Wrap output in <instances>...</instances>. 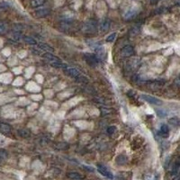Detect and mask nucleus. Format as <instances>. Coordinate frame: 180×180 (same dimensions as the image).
<instances>
[{
    "mask_svg": "<svg viewBox=\"0 0 180 180\" xmlns=\"http://www.w3.org/2000/svg\"><path fill=\"white\" fill-rule=\"evenodd\" d=\"M96 22L95 20H88L82 26V31L86 33H96Z\"/></svg>",
    "mask_w": 180,
    "mask_h": 180,
    "instance_id": "f257e3e1",
    "label": "nucleus"
},
{
    "mask_svg": "<svg viewBox=\"0 0 180 180\" xmlns=\"http://www.w3.org/2000/svg\"><path fill=\"white\" fill-rule=\"evenodd\" d=\"M141 98L146 101V102L151 104V105H162V101L158 99L154 96H149V95H142L141 96Z\"/></svg>",
    "mask_w": 180,
    "mask_h": 180,
    "instance_id": "f03ea898",
    "label": "nucleus"
},
{
    "mask_svg": "<svg viewBox=\"0 0 180 180\" xmlns=\"http://www.w3.org/2000/svg\"><path fill=\"white\" fill-rule=\"evenodd\" d=\"M97 170H98V172L100 173L101 175H103L104 177H107V178H110V179H112L113 177V174L112 173L108 170V168H105V166H103V165H97Z\"/></svg>",
    "mask_w": 180,
    "mask_h": 180,
    "instance_id": "7ed1b4c3",
    "label": "nucleus"
},
{
    "mask_svg": "<svg viewBox=\"0 0 180 180\" xmlns=\"http://www.w3.org/2000/svg\"><path fill=\"white\" fill-rule=\"evenodd\" d=\"M134 54V49L131 45L124 46L121 50V55L122 57H131Z\"/></svg>",
    "mask_w": 180,
    "mask_h": 180,
    "instance_id": "20e7f679",
    "label": "nucleus"
},
{
    "mask_svg": "<svg viewBox=\"0 0 180 180\" xmlns=\"http://www.w3.org/2000/svg\"><path fill=\"white\" fill-rule=\"evenodd\" d=\"M110 26H111V21L108 18H105V19H104L102 22H101V24H100V31L103 32V33H105V32H107L110 29Z\"/></svg>",
    "mask_w": 180,
    "mask_h": 180,
    "instance_id": "39448f33",
    "label": "nucleus"
},
{
    "mask_svg": "<svg viewBox=\"0 0 180 180\" xmlns=\"http://www.w3.org/2000/svg\"><path fill=\"white\" fill-rule=\"evenodd\" d=\"M50 13V9L48 8H42V9H39L34 13V16L38 18H42V17H46L47 16H49Z\"/></svg>",
    "mask_w": 180,
    "mask_h": 180,
    "instance_id": "423d86ee",
    "label": "nucleus"
},
{
    "mask_svg": "<svg viewBox=\"0 0 180 180\" xmlns=\"http://www.w3.org/2000/svg\"><path fill=\"white\" fill-rule=\"evenodd\" d=\"M164 84H165V82L157 80V81H149L146 84V86L150 89H156V88H160V86H164Z\"/></svg>",
    "mask_w": 180,
    "mask_h": 180,
    "instance_id": "0eeeda50",
    "label": "nucleus"
},
{
    "mask_svg": "<svg viewBox=\"0 0 180 180\" xmlns=\"http://www.w3.org/2000/svg\"><path fill=\"white\" fill-rule=\"evenodd\" d=\"M85 58H86V60L91 65H95L98 62V59L93 54H85Z\"/></svg>",
    "mask_w": 180,
    "mask_h": 180,
    "instance_id": "6e6552de",
    "label": "nucleus"
},
{
    "mask_svg": "<svg viewBox=\"0 0 180 180\" xmlns=\"http://www.w3.org/2000/svg\"><path fill=\"white\" fill-rule=\"evenodd\" d=\"M38 47H39L40 49H41L42 50H45V52H48L49 53L54 52V49H53L52 46H50V45L47 44V43L41 42V43H39V44H38Z\"/></svg>",
    "mask_w": 180,
    "mask_h": 180,
    "instance_id": "1a4fd4ad",
    "label": "nucleus"
},
{
    "mask_svg": "<svg viewBox=\"0 0 180 180\" xmlns=\"http://www.w3.org/2000/svg\"><path fill=\"white\" fill-rule=\"evenodd\" d=\"M68 177L70 178V179H73V180H81L83 179V176L81 174H79L77 172H69L67 174Z\"/></svg>",
    "mask_w": 180,
    "mask_h": 180,
    "instance_id": "9d476101",
    "label": "nucleus"
},
{
    "mask_svg": "<svg viewBox=\"0 0 180 180\" xmlns=\"http://www.w3.org/2000/svg\"><path fill=\"white\" fill-rule=\"evenodd\" d=\"M0 132H3V133H10L11 132L10 125L5 124V122H0Z\"/></svg>",
    "mask_w": 180,
    "mask_h": 180,
    "instance_id": "9b49d317",
    "label": "nucleus"
},
{
    "mask_svg": "<svg viewBox=\"0 0 180 180\" xmlns=\"http://www.w3.org/2000/svg\"><path fill=\"white\" fill-rule=\"evenodd\" d=\"M65 72H66L67 75L73 77H77L80 75V73H79L76 69H65Z\"/></svg>",
    "mask_w": 180,
    "mask_h": 180,
    "instance_id": "f8f14e48",
    "label": "nucleus"
},
{
    "mask_svg": "<svg viewBox=\"0 0 180 180\" xmlns=\"http://www.w3.org/2000/svg\"><path fill=\"white\" fill-rule=\"evenodd\" d=\"M115 161H116V163L118 164V165H120V166H122V165H124V164H126V162H127V157L125 156V155H119L117 158H116V160H115Z\"/></svg>",
    "mask_w": 180,
    "mask_h": 180,
    "instance_id": "ddd939ff",
    "label": "nucleus"
},
{
    "mask_svg": "<svg viewBox=\"0 0 180 180\" xmlns=\"http://www.w3.org/2000/svg\"><path fill=\"white\" fill-rule=\"evenodd\" d=\"M45 2H46V0H32L30 5L32 7L35 8V7H39V6L42 5Z\"/></svg>",
    "mask_w": 180,
    "mask_h": 180,
    "instance_id": "4468645a",
    "label": "nucleus"
},
{
    "mask_svg": "<svg viewBox=\"0 0 180 180\" xmlns=\"http://www.w3.org/2000/svg\"><path fill=\"white\" fill-rule=\"evenodd\" d=\"M135 16H136V11H134V10H129V11H127V12L124 14V19H126V20H131V19L134 18Z\"/></svg>",
    "mask_w": 180,
    "mask_h": 180,
    "instance_id": "2eb2a0df",
    "label": "nucleus"
},
{
    "mask_svg": "<svg viewBox=\"0 0 180 180\" xmlns=\"http://www.w3.org/2000/svg\"><path fill=\"white\" fill-rule=\"evenodd\" d=\"M18 134L19 136H21L22 138H28V137H30L31 133L30 132L28 131L26 129H20L18 130Z\"/></svg>",
    "mask_w": 180,
    "mask_h": 180,
    "instance_id": "dca6fc26",
    "label": "nucleus"
},
{
    "mask_svg": "<svg viewBox=\"0 0 180 180\" xmlns=\"http://www.w3.org/2000/svg\"><path fill=\"white\" fill-rule=\"evenodd\" d=\"M43 57L45 58V59L50 60V61H53V62H56V61H60V59L59 58H57L56 56H54L53 54L52 53H46V54H43L42 55Z\"/></svg>",
    "mask_w": 180,
    "mask_h": 180,
    "instance_id": "f3484780",
    "label": "nucleus"
},
{
    "mask_svg": "<svg viewBox=\"0 0 180 180\" xmlns=\"http://www.w3.org/2000/svg\"><path fill=\"white\" fill-rule=\"evenodd\" d=\"M23 40H24V42L28 43V44H30V45H34V44H36V41H35L33 38L30 37V36H24Z\"/></svg>",
    "mask_w": 180,
    "mask_h": 180,
    "instance_id": "a211bd4d",
    "label": "nucleus"
},
{
    "mask_svg": "<svg viewBox=\"0 0 180 180\" xmlns=\"http://www.w3.org/2000/svg\"><path fill=\"white\" fill-rule=\"evenodd\" d=\"M22 38V33L21 32H13L11 33V39L14 41H19Z\"/></svg>",
    "mask_w": 180,
    "mask_h": 180,
    "instance_id": "6ab92c4d",
    "label": "nucleus"
},
{
    "mask_svg": "<svg viewBox=\"0 0 180 180\" xmlns=\"http://www.w3.org/2000/svg\"><path fill=\"white\" fill-rule=\"evenodd\" d=\"M7 151L4 149H0V163L4 161L5 158H7Z\"/></svg>",
    "mask_w": 180,
    "mask_h": 180,
    "instance_id": "aec40b11",
    "label": "nucleus"
},
{
    "mask_svg": "<svg viewBox=\"0 0 180 180\" xmlns=\"http://www.w3.org/2000/svg\"><path fill=\"white\" fill-rule=\"evenodd\" d=\"M178 170H179V161H176L172 168V175L176 176L178 173Z\"/></svg>",
    "mask_w": 180,
    "mask_h": 180,
    "instance_id": "412c9836",
    "label": "nucleus"
},
{
    "mask_svg": "<svg viewBox=\"0 0 180 180\" xmlns=\"http://www.w3.org/2000/svg\"><path fill=\"white\" fill-rule=\"evenodd\" d=\"M7 31V25L4 22H0V34H4Z\"/></svg>",
    "mask_w": 180,
    "mask_h": 180,
    "instance_id": "4be33fe9",
    "label": "nucleus"
},
{
    "mask_svg": "<svg viewBox=\"0 0 180 180\" xmlns=\"http://www.w3.org/2000/svg\"><path fill=\"white\" fill-rule=\"evenodd\" d=\"M52 65L54 67V68H63V69H66L67 68V65L66 64H63L61 63L60 61H56V62H52Z\"/></svg>",
    "mask_w": 180,
    "mask_h": 180,
    "instance_id": "5701e85b",
    "label": "nucleus"
},
{
    "mask_svg": "<svg viewBox=\"0 0 180 180\" xmlns=\"http://www.w3.org/2000/svg\"><path fill=\"white\" fill-rule=\"evenodd\" d=\"M10 7V4L8 2H5V1H3V2H0V10H5V9H7Z\"/></svg>",
    "mask_w": 180,
    "mask_h": 180,
    "instance_id": "b1692460",
    "label": "nucleus"
},
{
    "mask_svg": "<svg viewBox=\"0 0 180 180\" xmlns=\"http://www.w3.org/2000/svg\"><path fill=\"white\" fill-rule=\"evenodd\" d=\"M169 124H172V125H174V126H177L179 124V120H178V118L173 117L172 119L169 120Z\"/></svg>",
    "mask_w": 180,
    "mask_h": 180,
    "instance_id": "393cba45",
    "label": "nucleus"
},
{
    "mask_svg": "<svg viewBox=\"0 0 180 180\" xmlns=\"http://www.w3.org/2000/svg\"><path fill=\"white\" fill-rule=\"evenodd\" d=\"M160 132L164 134H168V132H169V129H168V126L166 125V124H163L161 126V129H160Z\"/></svg>",
    "mask_w": 180,
    "mask_h": 180,
    "instance_id": "a878e982",
    "label": "nucleus"
},
{
    "mask_svg": "<svg viewBox=\"0 0 180 180\" xmlns=\"http://www.w3.org/2000/svg\"><path fill=\"white\" fill-rule=\"evenodd\" d=\"M97 54L99 55V58L100 59H105V50L102 48V52H101V50L100 49H98L97 50Z\"/></svg>",
    "mask_w": 180,
    "mask_h": 180,
    "instance_id": "bb28decb",
    "label": "nucleus"
},
{
    "mask_svg": "<svg viewBox=\"0 0 180 180\" xmlns=\"http://www.w3.org/2000/svg\"><path fill=\"white\" fill-rule=\"evenodd\" d=\"M22 29H23V25H21V24H16L13 27L14 32H21Z\"/></svg>",
    "mask_w": 180,
    "mask_h": 180,
    "instance_id": "cd10ccee",
    "label": "nucleus"
},
{
    "mask_svg": "<svg viewBox=\"0 0 180 180\" xmlns=\"http://www.w3.org/2000/svg\"><path fill=\"white\" fill-rule=\"evenodd\" d=\"M115 37H116V33H112V34H110V35L106 38V41L111 42V41H113L114 40Z\"/></svg>",
    "mask_w": 180,
    "mask_h": 180,
    "instance_id": "c85d7f7f",
    "label": "nucleus"
},
{
    "mask_svg": "<svg viewBox=\"0 0 180 180\" xmlns=\"http://www.w3.org/2000/svg\"><path fill=\"white\" fill-rule=\"evenodd\" d=\"M115 131H116V128H115L114 126H110L107 128V132L109 134H113Z\"/></svg>",
    "mask_w": 180,
    "mask_h": 180,
    "instance_id": "c756f323",
    "label": "nucleus"
},
{
    "mask_svg": "<svg viewBox=\"0 0 180 180\" xmlns=\"http://www.w3.org/2000/svg\"><path fill=\"white\" fill-rule=\"evenodd\" d=\"M101 112H102L103 115H105V114H109V113H111V111H108V109H105V108H102V109H101Z\"/></svg>",
    "mask_w": 180,
    "mask_h": 180,
    "instance_id": "7c9ffc66",
    "label": "nucleus"
},
{
    "mask_svg": "<svg viewBox=\"0 0 180 180\" xmlns=\"http://www.w3.org/2000/svg\"><path fill=\"white\" fill-rule=\"evenodd\" d=\"M33 54H37V55H39L40 54V52H38V50H33Z\"/></svg>",
    "mask_w": 180,
    "mask_h": 180,
    "instance_id": "2f4dec72",
    "label": "nucleus"
},
{
    "mask_svg": "<svg viewBox=\"0 0 180 180\" xmlns=\"http://www.w3.org/2000/svg\"><path fill=\"white\" fill-rule=\"evenodd\" d=\"M149 1H150L151 4H156L158 1V0H149Z\"/></svg>",
    "mask_w": 180,
    "mask_h": 180,
    "instance_id": "473e14b6",
    "label": "nucleus"
},
{
    "mask_svg": "<svg viewBox=\"0 0 180 180\" xmlns=\"http://www.w3.org/2000/svg\"><path fill=\"white\" fill-rule=\"evenodd\" d=\"M3 141H4V138L2 136H0V143H2Z\"/></svg>",
    "mask_w": 180,
    "mask_h": 180,
    "instance_id": "72a5a7b5",
    "label": "nucleus"
}]
</instances>
